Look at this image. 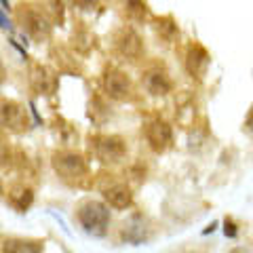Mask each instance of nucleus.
<instances>
[{"label": "nucleus", "instance_id": "1", "mask_svg": "<svg viewBox=\"0 0 253 253\" xmlns=\"http://www.w3.org/2000/svg\"><path fill=\"white\" fill-rule=\"evenodd\" d=\"M51 165H53V171L57 173L63 184H68L72 188L91 186L93 175L83 154L74 152V150H57L51 156Z\"/></svg>", "mask_w": 253, "mask_h": 253}, {"label": "nucleus", "instance_id": "2", "mask_svg": "<svg viewBox=\"0 0 253 253\" xmlns=\"http://www.w3.org/2000/svg\"><path fill=\"white\" fill-rule=\"evenodd\" d=\"M76 221L81 224V228L91 234V236H101L108 234V226H110V207L101 201H93V199H84L78 203V207L74 211Z\"/></svg>", "mask_w": 253, "mask_h": 253}, {"label": "nucleus", "instance_id": "3", "mask_svg": "<svg viewBox=\"0 0 253 253\" xmlns=\"http://www.w3.org/2000/svg\"><path fill=\"white\" fill-rule=\"evenodd\" d=\"M15 19H17V26L21 28L23 34L38 42L46 41L53 32V21L41 9V4H19L15 9Z\"/></svg>", "mask_w": 253, "mask_h": 253}, {"label": "nucleus", "instance_id": "4", "mask_svg": "<svg viewBox=\"0 0 253 253\" xmlns=\"http://www.w3.org/2000/svg\"><path fill=\"white\" fill-rule=\"evenodd\" d=\"M89 150L101 165H118L126 156V144L118 135L95 133L89 137Z\"/></svg>", "mask_w": 253, "mask_h": 253}, {"label": "nucleus", "instance_id": "5", "mask_svg": "<svg viewBox=\"0 0 253 253\" xmlns=\"http://www.w3.org/2000/svg\"><path fill=\"white\" fill-rule=\"evenodd\" d=\"M141 135H144L148 148L156 154H165L167 150L173 148V129L161 116L146 118L144 126H141Z\"/></svg>", "mask_w": 253, "mask_h": 253}, {"label": "nucleus", "instance_id": "6", "mask_svg": "<svg viewBox=\"0 0 253 253\" xmlns=\"http://www.w3.org/2000/svg\"><path fill=\"white\" fill-rule=\"evenodd\" d=\"M112 49L126 61H137L144 55V42L131 26H121L112 32Z\"/></svg>", "mask_w": 253, "mask_h": 253}, {"label": "nucleus", "instance_id": "7", "mask_svg": "<svg viewBox=\"0 0 253 253\" xmlns=\"http://www.w3.org/2000/svg\"><path fill=\"white\" fill-rule=\"evenodd\" d=\"M104 179H99V190L104 201L112 209H129L133 205V192L131 186L126 181L118 179L116 175H101Z\"/></svg>", "mask_w": 253, "mask_h": 253}, {"label": "nucleus", "instance_id": "8", "mask_svg": "<svg viewBox=\"0 0 253 253\" xmlns=\"http://www.w3.org/2000/svg\"><path fill=\"white\" fill-rule=\"evenodd\" d=\"M28 83H30V89L36 95L51 97V95L57 93L59 78H57V72H55L53 68L44 66L41 61H32L30 70H28Z\"/></svg>", "mask_w": 253, "mask_h": 253}, {"label": "nucleus", "instance_id": "9", "mask_svg": "<svg viewBox=\"0 0 253 253\" xmlns=\"http://www.w3.org/2000/svg\"><path fill=\"white\" fill-rule=\"evenodd\" d=\"M141 84L144 89L154 95V97H165L173 91V81H171V74L167 72V68L163 63H148V66L141 70Z\"/></svg>", "mask_w": 253, "mask_h": 253}, {"label": "nucleus", "instance_id": "10", "mask_svg": "<svg viewBox=\"0 0 253 253\" xmlns=\"http://www.w3.org/2000/svg\"><path fill=\"white\" fill-rule=\"evenodd\" d=\"M101 86H104V93L108 97L116 101H125L133 95L131 78L121 68H114V66H108L104 70V74H101Z\"/></svg>", "mask_w": 253, "mask_h": 253}, {"label": "nucleus", "instance_id": "11", "mask_svg": "<svg viewBox=\"0 0 253 253\" xmlns=\"http://www.w3.org/2000/svg\"><path fill=\"white\" fill-rule=\"evenodd\" d=\"M184 63H186V72L190 76L196 78V81H203V78L207 76V72H209L211 55H209V51L205 49L201 42H190L186 46Z\"/></svg>", "mask_w": 253, "mask_h": 253}, {"label": "nucleus", "instance_id": "12", "mask_svg": "<svg viewBox=\"0 0 253 253\" xmlns=\"http://www.w3.org/2000/svg\"><path fill=\"white\" fill-rule=\"evenodd\" d=\"M2 126L9 133H26L30 129L28 110L17 101H2Z\"/></svg>", "mask_w": 253, "mask_h": 253}, {"label": "nucleus", "instance_id": "13", "mask_svg": "<svg viewBox=\"0 0 253 253\" xmlns=\"http://www.w3.org/2000/svg\"><path fill=\"white\" fill-rule=\"evenodd\" d=\"M32 201H34V190H32L26 181H17V184L9 186V190H6V203L19 213L28 211Z\"/></svg>", "mask_w": 253, "mask_h": 253}, {"label": "nucleus", "instance_id": "14", "mask_svg": "<svg viewBox=\"0 0 253 253\" xmlns=\"http://www.w3.org/2000/svg\"><path fill=\"white\" fill-rule=\"evenodd\" d=\"M121 239L131 243V245L144 243L148 239V226H146L144 215L135 213V215H131L129 219H126L123 224V228H121Z\"/></svg>", "mask_w": 253, "mask_h": 253}, {"label": "nucleus", "instance_id": "15", "mask_svg": "<svg viewBox=\"0 0 253 253\" xmlns=\"http://www.w3.org/2000/svg\"><path fill=\"white\" fill-rule=\"evenodd\" d=\"M51 59L55 61L59 72H68V74H81V63H78L76 55L66 49V46H53L51 49Z\"/></svg>", "mask_w": 253, "mask_h": 253}, {"label": "nucleus", "instance_id": "16", "mask_svg": "<svg viewBox=\"0 0 253 253\" xmlns=\"http://www.w3.org/2000/svg\"><path fill=\"white\" fill-rule=\"evenodd\" d=\"M154 34L163 44H173L179 38V28L171 15L154 19Z\"/></svg>", "mask_w": 253, "mask_h": 253}, {"label": "nucleus", "instance_id": "17", "mask_svg": "<svg viewBox=\"0 0 253 253\" xmlns=\"http://www.w3.org/2000/svg\"><path fill=\"white\" fill-rule=\"evenodd\" d=\"M123 15L133 23H141L148 17V6L144 0H116Z\"/></svg>", "mask_w": 253, "mask_h": 253}, {"label": "nucleus", "instance_id": "18", "mask_svg": "<svg viewBox=\"0 0 253 253\" xmlns=\"http://www.w3.org/2000/svg\"><path fill=\"white\" fill-rule=\"evenodd\" d=\"M93 44H95V38L91 36V32H89V30L81 28V30H76V32H74V36H72V49H74L76 53L86 55V53L93 49Z\"/></svg>", "mask_w": 253, "mask_h": 253}, {"label": "nucleus", "instance_id": "19", "mask_svg": "<svg viewBox=\"0 0 253 253\" xmlns=\"http://www.w3.org/2000/svg\"><path fill=\"white\" fill-rule=\"evenodd\" d=\"M4 251H42L44 249V243L42 241H23V239H9L4 241Z\"/></svg>", "mask_w": 253, "mask_h": 253}, {"label": "nucleus", "instance_id": "20", "mask_svg": "<svg viewBox=\"0 0 253 253\" xmlns=\"http://www.w3.org/2000/svg\"><path fill=\"white\" fill-rule=\"evenodd\" d=\"M41 9L49 15L53 23H63V2L61 0H41Z\"/></svg>", "mask_w": 253, "mask_h": 253}, {"label": "nucleus", "instance_id": "21", "mask_svg": "<svg viewBox=\"0 0 253 253\" xmlns=\"http://www.w3.org/2000/svg\"><path fill=\"white\" fill-rule=\"evenodd\" d=\"M78 11H95L99 6V0H70Z\"/></svg>", "mask_w": 253, "mask_h": 253}, {"label": "nucleus", "instance_id": "22", "mask_svg": "<svg viewBox=\"0 0 253 253\" xmlns=\"http://www.w3.org/2000/svg\"><path fill=\"white\" fill-rule=\"evenodd\" d=\"M243 129L249 133V135H253V106L249 108V112H247V118H245V125H243Z\"/></svg>", "mask_w": 253, "mask_h": 253}, {"label": "nucleus", "instance_id": "23", "mask_svg": "<svg viewBox=\"0 0 253 253\" xmlns=\"http://www.w3.org/2000/svg\"><path fill=\"white\" fill-rule=\"evenodd\" d=\"M226 234H230V236H234V234H236L234 226H232V224H228V221H226Z\"/></svg>", "mask_w": 253, "mask_h": 253}]
</instances>
